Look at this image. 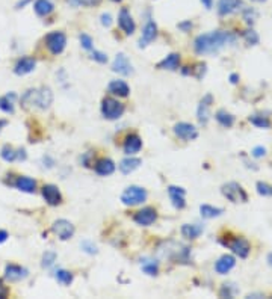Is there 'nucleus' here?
Instances as JSON below:
<instances>
[{"label":"nucleus","instance_id":"obj_19","mask_svg":"<svg viewBox=\"0 0 272 299\" xmlns=\"http://www.w3.org/2000/svg\"><path fill=\"white\" fill-rule=\"evenodd\" d=\"M168 195H170L171 203H173V206L176 209L180 210V209H183L186 206V200H184L186 191L183 187H180V186H170L168 187Z\"/></svg>","mask_w":272,"mask_h":299},{"label":"nucleus","instance_id":"obj_14","mask_svg":"<svg viewBox=\"0 0 272 299\" xmlns=\"http://www.w3.org/2000/svg\"><path fill=\"white\" fill-rule=\"evenodd\" d=\"M12 186L15 189H18L20 192H24V194H35L37 192V181L32 178V177H28V175H18Z\"/></svg>","mask_w":272,"mask_h":299},{"label":"nucleus","instance_id":"obj_57","mask_svg":"<svg viewBox=\"0 0 272 299\" xmlns=\"http://www.w3.org/2000/svg\"><path fill=\"white\" fill-rule=\"evenodd\" d=\"M268 264H269V266H272V253L271 254H268Z\"/></svg>","mask_w":272,"mask_h":299},{"label":"nucleus","instance_id":"obj_26","mask_svg":"<svg viewBox=\"0 0 272 299\" xmlns=\"http://www.w3.org/2000/svg\"><path fill=\"white\" fill-rule=\"evenodd\" d=\"M15 100H17V94L15 92H9V94L0 97V111L5 112V114H11L12 115L15 112V106H14Z\"/></svg>","mask_w":272,"mask_h":299},{"label":"nucleus","instance_id":"obj_54","mask_svg":"<svg viewBox=\"0 0 272 299\" xmlns=\"http://www.w3.org/2000/svg\"><path fill=\"white\" fill-rule=\"evenodd\" d=\"M237 80H239V76H237V74H231V76H230V82H231L233 85L237 84Z\"/></svg>","mask_w":272,"mask_h":299},{"label":"nucleus","instance_id":"obj_32","mask_svg":"<svg viewBox=\"0 0 272 299\" xmlns=\"http://www.w3.org/2000/svg\"><path fill=\"white\" fill-rule=\"evenodd\" d=\"M200 213L204 219H212V218H216V216H221L224 213V209L221 207H213V206H209V204H203L200 206Z\"/></svg>","mask_w":272,"mask_h":299},{"label":"nucleus","instance_id":"obj_15","mask_svg":"<svg viewBox=\"0 0 272 299\" xmlns=\"http://www.w3.org/2000/svg\"><path fill=\"white\" fill-rule=\"evenodd\" d=\"M174 133L183 141H194L198 138V130L189 123H179L174 126Z\"/></svg>","mask_w":272,"mask_h":299},{"label":"nucleus","instance_id":"obj_46","mask_svg":"<svg viewBox=\"0 0 272 299\" xmlns=\"http://www.w3.org/2000/svg\"><path fill=\"white\" fill-rule=\"evenodd\" d=\"M80 44H82V47L85 50H91L92 48V38H91L90 35H87V34H82L80 35Z\"/></svg>","mask_w":272,"mask_h":299},{"label":"nucleus","instance_id":"obj_9","mask_svg":"<svg viewBox=\"0 0 272 299\" xmlns=\"http://www.w3.org/2000/svg\"><path fill=\"white\" fill-rule=\"evenodd\" d=\"M29 277V270L20 264H14V263H8L5 266V272H3V278L8 283H18L23 281Z\"/></svg>","mask_w":272,"mask_h":299},{"label":"nucleus","instance_id":"obj_22","mask_svg":"<svg viewBox=\"0 0 272 299\" xmlns=\"http://www.w3.org/2000/svg\"><path fill=\"white\" fill-rule=\"evenodd\" d=\"M203 231H204V225H201V224H184L181 227V236L186 239H191V240L200 237L203 234Z\"/></svg>","mask_w":272,"mask_h":299},{"label":"nucleus","instance_id":"obj_48","mask_svg":"<svg viewBox=\"0 0 272 299\" xmlns=\"http://www.w3.org/2000/svg\"><path fill=\"white\" fill-rule=\"evenodd\" d=\"M8 295H9V289L5 286V283L0 280V299H5L8 298Z\"/></svg>","mask_w":272,"mask_h":299},{"label":"nucleus","instance_id":"obj_35","mask_svg":"<svg viewBox=\"0 0 272 299\" xmlns=\"http://www.w3.org/2000/svg\"><path fill=\"white\" fill-rule=\"evenodd\" d=\"M248 121L259 128H269L271 127V121L266 118V117H262V115H253L248 118Z\"/></svg>","mask_w":272,"mask_h":299},{"label":"nucleus","instance_id":"obj_40","mask_svg":"<svg viewBox=\"0 0 272 299\" xmlns=\"http://www.w3.org/2000/svg\"><path fill=\"white\" fill-rule=\"evenodd\" d=\"M257 194L262 195V197L272 195V186H269V184L265 183V181H259V183H257Z\"/></svg>","mask_w":272,"mask_h":299},{"label":"nucleus","instance_id":"obj_34","mask_svg":"<svg viewBox=\"0 0 272 299\" xmlns=\"http://www.w3.org/2000/svg\"><path fill=\"white\" fill-rule=\"evenodd\" d=\"M239 293V289L234 283H226L221 290H220V296L221 298H234Z\"/></svg>","mask_w":272,"mask_h":299},{"label":"nucleus","instance_id":"obj_2","mask_svg":"<svg viewBox=\"0 0 272 299\" xmlns=\"http://www.w3.org/2000/svg\"><path fill=\"white\" fill-rule=\"evenodd\" d=\"M20 103L24 109H37V111H45L53 103V92L50 88H31L23 92L20 97Z\"/></svg>","mask_w":272,"mask_h":299},{"label":"nucleus","instance_id":"obj_25","mask_svg":"<svg viewBox=\"0 0 272 299\" xmlns=\"http://www.w3.org/2000/svg\"><path fill=\"white\" fill-rule=\"evenodd\" d=\"M94 170L98 175H111L115 171V164H114V160L104 157V159H100V160L95 162Z\"/></svg>","mask_w":272,"mask_h":299},{"label":"nucleus","instance_id":"obj_33","mask_svg":"<svg viewBox=\"0 0 272 299\" xmlns=\"http://www.w3.org/2000/svg\"><path fill=\"white\" fill-rule=\"evenodd\" d=\"M216 121L223 126V127H231L234 124V117L231 114H228L227 111H218L216 115H215Z\"/></svg>","mask_w":272,"mask_h":299},{"label":"nucleus","instance_id":"obj_36","mask_svg":"<svg viewBox=\"0 0 272 299\" xmlns=\"http://www.w3.org/2000/svg\"><path fill=\"white\" fill-rule=\"evenodd\" d=\"M56 280H58V283H61V284H64V286H70L71 283H73V274L71 272H68V270H64V269H59V270H56Z\"/></svg>","mask_w":272,"mask_h":299},{"label":"nucleus","instance_id":"obj_13","mask_svg":"<svg viewBox=\"0 0 272 299\" xmlns=\"http://www.w3.org/2000/svg\"><path fill=\"white\" fill-rule=\"evenodd\" d=\"M213 103V97L210 94L204 95L203 100L200 101L198 104V111H197V117H198V121L200 124L206 126L209 123V118H210V106Z\"/></svg>","mask_w":272,"mask_h":299},{"label":"nucleus","instance_id":"obj_42","mask_svg":"<svg viewBox=\"0 0 272 299\" xmlns=\"http://www.w3.org/2000/svg\"><path fill=\"white\" fill-rule=\"evenodd\" d=\"M71 5H79V6H97L101 3V0H68Z\"/></svg>","mask_w":272,"mask_h":299},{"label":"nucleus","instance_id":"obj_4","mask_svg":"<svg viewBox=\"0 0 272 299\" xmlns=\"http://www.w3.org/2000/svg\"><path fill=\"white\" fill-rule=\"evenodd\" d=\"M226 248L231 250L233 254H236L240 258H247L250 256L251 251V245L245 237H227V239H221L220 240Z\"/></svg>","mask_w":272,"mask_h":299},{"label":"nucleus","instance_id":"obj_28","mask_svg":"<svg viewBox=\"0 0 272 299\" xmlns=\"http://www.w3.org/2000/svg\"><path fill=\"white\" fill-rule=\"evenodd\" d=\"M109 92L118 97H127L130 94V88L124 80H112L109 84Z\"/></svg>","mask_w":272,"mask_h":299},{"label":"nucleus","instance_id":"obj_59","mask_svg":"<svg viewBox=\"0 0 272 299\" xmlns=\"http://www.w3.org/2000/svg\"><path fill=\"white\" fill-rule=\"evenodd\" d=\"M112 2H121V0H112Z\"/></svg>","mask_w":272,"mask_h":299},{"label":"nucleus","instance_id":"obj_52","mask_svg":"<svg viewBox=\"0 0 272 299\" xmlns=\"http://www.w3.org/2000/svg\"><path fill=\"white\" fill-rule=\"evenodd\" d=\"M32 0H18L17 5H15V9H23L28 3H31Z\"/></svg>","mask_w":272,"mask_h":299},{"label":"nucleus","instance_id":"obj_50","mask_svg":"<svg viewBox=\"0 0 272 299\" xmlns=\"http://www.w3.org/2000/svg\"><path fill=\"white\" fill-rule=\"evenodd\" d=\"M179 28H180L181 31L187 32V31L192 29V23H191V21H184V23H180V24H179Z\"/></svg>","mask_w":272,"mask_h":299},{"label":"nucleus","instance_id":"obj_27","mask_svg":"<svg viewBox=\"0 0 272 299\" xmlns=\"http://www.w3.org/2000/svg\"><path fill=\"white\" fill-rule=\"evenodd\" d=\"M157 67L162 68V70H171V71L177 70V68L180 67V55H179V53H171V55H168L164 61L159 62Z\"/></svg>","mask_w":272,"mask_h":299},{"label":"nucleus","instance_id":"obj_12","mask_svg":"<svg viewBox=\"0 0 272 299\" xmlns=\"http://www.w3.org/2000/svg\"><path fill=\"white\" fill-rule=\"evenodd\" d=\"M112 71H115L121 76H130L133 73V67L124 53L117 55V58L114 59V64H112Z\"/></svg>","mask_w":272,"mask_h":299},{"label":"nucleus","instance_id":"obj_55","mask_svg":"<svg viewBox=\"0 0 272 299\" xmlns=\"http://www.w3.org/2000/svg\"><path fill=\"white\" fill-rule=\"evenodd\" d=\"M6 124H8V121H6V120H0V131H2V128L6 127Z\"/></svg>","mask_w":272,"mask_h":299},{"label":"nucleus","instance_id":"obj_20","mask_svg":"<svg viewBox=\"0 0 272 299\" xmlns=\"http://www.w3.org/2000/svg\"><path fill=\"white\" fill-rule=\"evenodd\" d=\"M242 0H220L218 3V12L220 15H230L242 8Z\"/></svg>","mask_w":272,"mask_h":299},{"label":"nucleus","instance_id":"obj_16","mask_svg":"<svg viewBox=\"0 0 272 299\" xmlns=\"http://www.w3.org/2000/svg\"><path fill=\"white\" fill-rule=\"evenodd\" d=\"M156 219H157V213L153 207H145V209L136 212L133 216V221L138 225H142V227H148V225L154 224Z\"/></svg>","mask_w":272,"mask_h":299},{"label":"nucleus","instance_id":"obj_11","mask_svg":"<svg viewBox=\"0 0 272 299\" xmlns=\"http://www.w3.org/2000/svg\"><path fill=\"white\" fill-rule=\"evenodd\" d=\"M35 67H37L35 58H32V56H23V58H20V59L15 62V65H14V73H15L17 76H26V74L32 73V71L35 70Z\"/></svg>","mask_w":272,"mask_h":299},{"label":"nucleus","instance_id":"obj_37","mask_svg":"<svg viewBox=\"0 0 272 299\" xmlns=\"http://www.w3.org/2000/svg\"><path fill=\"white\" fill-rule=\"evenodd\" d=\"M206 64H203V62H200V64H197L192 70H184L183 73L184 74H192V76H195L197 79H203L204 77V74H206Z\"/></svg>","mask_w":272,"mask_h":299},{"label":"nucleus","instance_id":"obj_51","mask_svg":"<svg viewBox=\"0 0 272 299\" xmlns=\"http://www.w3.org/2000/svg\"><path fill=\"white\" fill-rule=\"evenodd\" d=\"M8 237H9L8 231H6V230H0V245L5 243V242L8 240Z\"/></svg>","mask_w":272,"mask_h":299},{"label":"nucleus","instance_id":"obj_7","mask_svg":"<svg viewBox=\"0 0 272 299\" xmlns=\"http://www.w3.org/2000/svg\"><path fill=\"white\" fill-rule=\"evenodd\" d=\"M148 194L144 187H139V186H129L123 194H121V201L126 204V206H138V204H142L145 200H147Z\"/></svg>","mask_w":272,"mask_h":299},{"label":"nucleus","instance_id":"obj_47","mask_svg":"<svg viewBox=\"0 0 272 299\" xmlns=\"http://www.w3.org/2000/svg\"><path fill=\"white\" fill-rule=\"evenodd\" d=\"M251 154H253L254 157H257V159L265 157V156H266V148H265V147H256V148L251 151Z\"/></svg>","mask_w":272,"mask_h":299},{"label":"nucleus","instance_id":"obj_10","mask_svg":"<svg viewBox=\"0 0 272 299\" xmlns=\"http://www.w3.org/2000/svg\"><path fill=\"white\" fill-rule=\"evenodd\" d=\"M51 231L61 239V240H68L74 234V225L67 221V219H58L51 225Z\"/></svg>","mask_w":272,"mask_h":299},{"label":"nucleus","instance_id":"obj_53","mask_svg":"<svg viewBox=\"0 0 272 299\" xmlns=\"http://www.w3.org/2000/svg\"><path fill=\"white\" fill-rule=\"evenodd\" d=\"M201 3H203L207 9H210V8H212V5H213V0H201Z\"/></svg>","mask_w":272,"mask_h":299},{"label":"nucleus","instance_id":"obj_41","mask_svg":"<svg viewBox=\"0 0 272 299\" xmlns=\"http://www.w3.org/2000/svg\"><path fill=\"white\" fill-rule=\"evenodd\" d=\"M243 38H245V41L250 44V45H256V44L259 43V35L253 29L251 31H245L243 32Z\"/></svg>","mask_w":272,"mask_h":299},{"label":"nucleus","instance_id":"obj_1","mask_svg":"<svg viewBox=\"0 0 272 299\" xmlns=\"http://www.w3.org/2000/svg\"><path fill=\"white\" fill-rule=\"evenodd\" d=\"M236 41V35L227 31H213L198 35L194 41V48L198 55H213L224 48L227 44Z\"/></svg>","mask_w":272,"mask_h":299},{"label":"nucleus","instance_id":"obj_58","mask_svg":"<svg viewBox=\"0 0 272 299\" xmlns=\"http://www.w3.org/2000/svg\"><path fill=\"white\" fill-rule=\"evenodd\" d=\"M253 2H265V0H253Z\"/></svg>","mask_w":272,"mask_h":299},{"label":"nucleus","instance_id":"obj_18","mask_svg":"<svg viewBox=\"0 0 272 299\" xmlns=\"http://www.w3.org/2000/svg\"><path fill=\"white\" fill-rule=\"evenodd\" d=\"M118 24H120V28L123 29V32H124L126 35H132V34L135 32V29H136L135 21H133V18H132L130 12H129L126 8H123V9L120 11V15H118Z\"/></svg>","mask_w":272,"mask_h":299},{"label":"nucleus","instance_id":"obj_6","mask_svg":"<svg viewBox=\"0 0 272 299\" xmlns=\"http://www.w3.org/2000/svg\"><path fill=\"white\" fill-rule=\"evenodd\" d=\"M221 192H223V195L226 197L228 201H231V203H234V204H237V203H247V201H248L247 192H245L243 187H242L239 183H236V181H230V183L224 184V186L221 187Z\"/></svg>","mask_w":272,"mask_h":299},{"label":"nucleus","instance_id":"obj_31","mask_svg":"<svg viewBox=\"0 0 272 299\" xmlns=\"http://www.w3.org/2000/svg\"><path fill=\"white\" fill-rule=\"evenodd\" d=\"M17 150L12 147V145H9V144H5L2 148H0V157L5 160V162H8V164H14V162H17Z\"/></svg>","mask_w":272,"mask_h":299},{"label":"nucleus","instance_id":"obj_45","mask_svg":"<svg viewBox=\"0 0 272 299\" xmlns=\"http://www.w3.org/2000/svg\"><path fill=\"white\" fill-rule=\"evenodd\" d=\"M94 61H97V62H100V64H104V62H107V56L103 53V51H98V50H94L92 51V56H91Z\"/></svg>","mask_w":272,"mask_h":299},{"label":"nucleus","instance_id":"obj_39","mask_svg":"<svg viewBox=\"0 0 272 299\" xmlns=\"http://www.w3.org/2000/svg\"><path fill=\"white\" fill-rule=\"evenodd\" d=\"M55 261H56V253H53V251H45L44 256H43V260H41V266L47 269V267L53 266Z\"/></svg>","mask_w":272,"mask_h":299},{"label":"nucleus","instance_id":"obj_5","mask_svg":"<svg viewBox=\"0 0 272 299\" xmlns=\"http://www.w3.org/2000/svg\"><path fill=\"white\" fill-rule=\"evenodd\" d=\"M124 111H126L124 104L115 98L107 97L101 101V114L106 120H118L123 117Z\"/></svg>","mask_w":272,"mask_h":299},{"label":"nucleus","instance_id":"obj_8","mask_svg":"<svg viewBox=\"0 0 272 299\" xmlns=\"http://www.w3.org/2000/svg\"><path fill=\"white\" fill-rule=\"evenodd\" d=\"M45 45L51 55H61L67 45V37L64 32L53 31L45 37Z\"/></svg>","mask_w":272,"mask_h":299},{"label":"nucleus","instance_id":"obj_3","mask_svg":"<svg viewBox=\"0 0 272 299\" xmlns=\"http://www.w3.org/2000/svg\"><path fill=\"white\" fill-rule=\"evenodd\" d=\"M157 256L160 258H168L176 263H189L191 261V248L186 245H181L179 242L168 240L164 242L157 248Z\"/></svg>","mask_w":272,"mask_h":299},{"label":"nucleus","instance_id":"obj_43","mask_svg":"<svg viewBox=\"0 0 272 299\" xmlns=\"http://www.w3.org/2000/svg\"><path fill=\"white\" fill-rule=\"evenodd\" d=\"M80 248H82L85 253H88V254H97V253H98L97 247H95L92 242H90V240H85V242H82V243H80Z\"/></svg>","mask_w":272,"mask_h":299},{"label":"nucleus","instance_id":"obj_49","mask_svg":"<svg viewBox=\"0 0 272 299\" xmlns=\"http://www.w3.org/2000/svg\"><path fill=\"white\" fill-rule=\"evenodd\" d=\"M101 24L106 26V28H109L112 24V17L109 14H101Z\"/></svg>","mask_w":272,"mask_h":299},{"label":"nucleus","instance_id":"obj_30","mask_svg":"<svg viewBox=\"0 0 272 299\" xmlns=\"http://www.w3.org/2000/svg\"><path fill=\"white\" fill-rule=\"evenodd\" d=\"M141 159L138 157H127V159H123L121 164H120V171L123 174H130L133 172L135 170H138L141 167Z\"/></svg>","mask_w":272,"mask_h":299},{"label":"nucleus","instance_id":"obj_17","mask_svg":"<svg viewBox=\"0 0 272 299\" xmlns=\"http://www.w3.org/2000/svg\"><path fill=\"white\" fill-rule=\"evenodd\" d=\"M41 194H43L45 203L48 206H58L62 201V195H61L59 189L55 184H44L43 189H41Z\"/></svg>","mask_w":272,"mask_h":299},{"label":"nucleus","instance_id":"obj_38","mask_svg":"<svg viewBox=\"0 0 272 299\" xmlns=\"http://www.w3.org/2000/svg\"><path fill=\"white\" fill-rule=\"evenodd\" d=\"M141 266H142V270L148 275H156L159 272V266L153 260H144V261H141Z\"/></svg>","mask_w":272,"mask_h":299},{"label":"nucleus","instance_id":"obj_29","mask_svg":"<svg viewBox=\"0 0 272 299\" xmlns=\"http://www.w3.org/2000/svg\"><path fill=\"white\" fill-rule=\"evenodd\" d=\"M53 9H55V6L50 0H35V3H34V11L40 17H47L48 14L53 12Z\"/></svg>","mask_w":272,"mask_h":299},{"label":"nucleus","instance_id":"obj_56","mask_svg":"<svg viewBox=\"0 0 272 299\" xmlns=\"http://www.w3.org/2000/svg\"><path fill=\"white\" fill-rule=\"evenodd\" d=\"M248 298H263V295H259V293H254V295H248Z\"/></svg>","mask_w":272,"mask_h":299},{"label":"nucleus","instance_id":"obj_44","mask_svg":"<svg viewBox=\"0 0 272 299\" xmlns=\"http://www.w3.org/2000/svg\"><path fill=\"white\" fill-rule=\"evenodd\" d=\"M256 17H257V14H256V11H254V9L247 8V9L243 11V18H245V21H247L248 24H253V23H254V20H256Z\"/></svg>","mask_w":272,"mask_h":299},{"label":"nucleus","instance_id":"obj_24","mask_svg":"<svg viewBox=\"0 0 272 299\" xmlns=\"http://www.w3.org/2000/svg\"><path fill=\"white\" fill-rule=\"evenodd\" d=\"M142 148V141L138 134H129L124 141V153L132 156V154H136L139 153Z\"/></svg>","mask_w":272,"mask_h":299},{"label":"nucleus","instance_id":"obj_21","mask_svg":"<svg viewBox=\"0 0 272 299\" xmlns=\"http://www.w3.org/2000/svg\"><path fill=\"white\" fill-rule=\"evenodd\" d=\"M234 264H236V258L233 256H230V254H226V256L220 257L218 261L215 263V270L220 275H226L234 267Z\"/></svg>","mask_w":272,"mask_h":299},{"label":"nucleus","instance_id":"obj_23","mask_svg":"<svg viewBox=\"0 0 272 299\" xmlns=\"http://www.w3.org/2000/svg\"><path fill=\"white\" fill-rule=\"evenodd\" d=\"M157 37V26L154 21H148L142 31V37H141V41H139V45L141 47H145L147 44H150L154 38Z\"/></svg>","mask_w":272,"mask_h":299}]
</instances>
